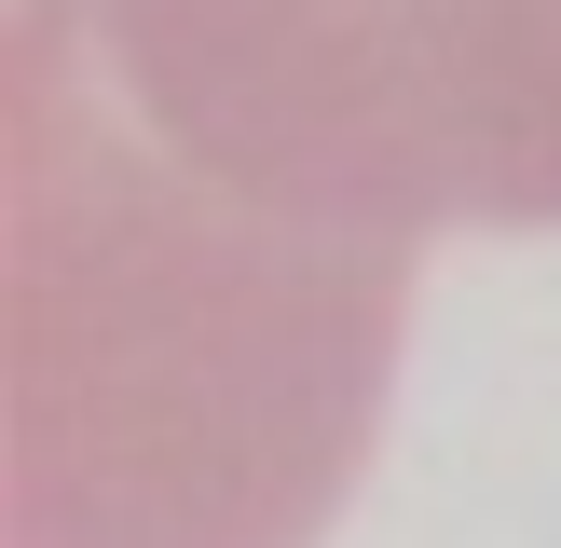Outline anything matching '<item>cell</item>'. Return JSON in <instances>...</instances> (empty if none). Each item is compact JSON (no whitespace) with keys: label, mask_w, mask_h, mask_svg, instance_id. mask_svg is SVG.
I'll use <instances>...</instances> for the list:
<instances>
[{"label":"cell","mask_w":561,"mask_h":548,"mask_svg":"<svg viewBox=\"0 0 561 548\" xmlns=\"http://www.w3.org/2000/svg\"><path fill=\"white\" fill-rule=\"evenodd\" d=\"M398 261L192 179L14 14V548H301L370 438Z\"/></svg>","instance_id":"cell-1"},{"label":"cell","mask_w":561,"mask_h":548,"mask_svg":"<svg viewBox=\"0 0 561 548\" xmlns=\"http://www.w3.org/2000/svg\"><path fill=\"white\" fill-rule=\"evenodd\" d=\"M192 179L301 233H561V0H14Z\"/></svg>","instance_id":"cell-2"}]
</instances>
